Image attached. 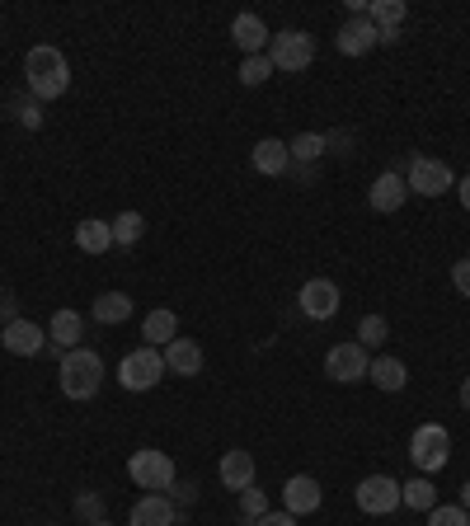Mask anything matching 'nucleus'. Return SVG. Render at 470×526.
<instances>
[{
  "label": "nucleus",
  "mask_w": 470,
  "mask_h": 526,
  "mask_svg": "<svg viewBox=\"0 0 470 526\" xmlns=\"http://www.w3.org/2000/svg\"><path fill=\"white\" fill-rule=\"evenodd\" d=\"M353 498H358V508L367 512V517H391V512L400 508V484H395L391 475H367V480H358Z\"/></svg>",
  "instance_id": "9"
},
{
  "label": "nucleus",
  "mask_w": 470,
  "mask_h": 526,
  "mask_svg": "<svg viewBox=\"0 0 470 526\" xmlns=\"http://www.w3.org/2000/svg\"><path fill=\"white\" fill-rule=\"evenodd\" d=\"M409 461H414L419 475H438L442 465L452 461V433H447L442 423L414 428V437H409Z\"/></svg>",
  "instance_id": "4"
},
{
  "label": "nucleus",
  "mask_w": 470,
  "mask_h": 526,
  "mask_svg": "<svg viewBox=\"0 0 470 526\" xmlns=\"http://www.w3.org/2000/svg\"><path fill=\"white\" fill-rule=\"evenodd\" d=\"M250 526H297V517H292L287 508H282V512H273V508H268L264 517H259V522H250Z\"/></svg>",
  "instance_id": "37"
},
{
  "label": "nucleus",
  "mask_w": 470,
  "mask_h": 526,
  "mask_svg": "<svg viewBox=\"0 0 470 526\" xmlns=\"http://www.w3.org/2000/svg\"><path fill=\"white\" fill-rule=\"evenodd\" d=\"M217 480L221 489H231V494H240V489H250L254 484V456L250 451H221V461H217Z\"/></svg>",
  "instance_id": "15"
},
{
  "label": "nucleus",
  "mask_w": 470,
  "mask_h": 526,
  "mask_svg": "<svg viewBox=\"0 0 470 526\" xmlns=\"http://www.w3.org/2000/svg\"><path fill=\"white\" fill-rule=\"evenodd\" d=\"M90 526H113V522H90Z\"/></svg>",
  "instance_id": "42"
},
{
  "label": "nucleus",
  "mask_w": 470,
  "mask_h": 526,
  "mask_svg": "<svg viewBox=\"0 0 470 526\" xmlns=\"http://www.w3.org/2000/svg\"><path fill=\"white\" fill-rule=\"evenodd\" d=\"M250 165H254L259 174H268V179H282V174L292 170V151H287V141L264 137V141H254Z\"/></svg>",
  "instance_id": "16"
},
{
  "label": "nucleus",
  "mask_w": 470,
  "mask_h": 526,
  "mask_svg": "<svg viewBox=\"0 0 470 526\" xmlns=\"http://www.w3.org/2000/svg\"><path fill=\"white\" fill-rule=\"evenodd\" d=\"M0 320H5V325L15 320V296H0Z\"/></svg>",
  "instance_id": "38"
},
{
  "label": "nucleus",
  "mask_w": 470,
  "mask_h": 526,
  "mask_svg": "<svg viewBox=\"0 0 470 526\" xmlns=\"http://www.w3.org/2000/svg\"><path fill=\"white\" fill-rule=\"evenodd\" d=\"M320 498H325V489H320V480H311V475H292V480L282 484V508L292 512V517L315 512L320 508Z\"/></svg>",
  "instance_id": "14"
},
{
  "label": "nucleus",
  "mask_w": 470,
  "mask_h": 526,
  "mask_svg": "<svg viewBox=\"0 0 470 526\" xmlns=\"http://www.w3.org/2000/svg\"><path fill=\"white\" fill-rule=\"evenodd\" d=\"M57 381H62L66 400H94L99 386H104V357L94 348H71V353H62Z\"/></svg>",
  "instance_id": "2"
},
{
  "label": "nucleus",
  "mask_w": 470,
  "mask_h": 526,
  "mask_svg": "<svg viewBox=\"0 0 470 526\" xmlns=\"http://www.w3.org/2000/svg\"><path fill=\"white\" fill-rule=\"evenodd\" d=\"M127 526H179V508L170 503V494H141Z\"/></svg>",
  "instance_id": "12"
},
{
  "label": "nucleus",
  "mask_w": 470,
  "mask_h": 526,
  "mask_svg": "<svg viewBox=\"0 0 470 526\" xmlns=\"http://www.w3.org/2000/svg\"><path fill=\"white\" fill-rule=\"evenodd\" d=\"M400 508H414V512H433L438 508V489L428 475H414L409 484H400Z\"/></svg>",
  "instance_id": "25"
},
{
  "label": "nucleus",
  "mask_w": 470,
  "mask_h": 526,
  "mask_svg": "<svg viewBox=\"0 0 470 526\" xmlns=\"http://www.w3.org/2000/svg\"><path fill=\"white\" fill-rule=\"evenodd\" d=\"M127 480L137 484V489H146V494H170V484L179 480V470H174V461L165 451L141 447L127 456Z\"/></svg>",
  "instance_id": "3"
},
{
  "label": "nucleus",
  "mask_w": 470,
  "mask_h": 526,
  "mask_svg": "<svg viewBox=\"0 0 470 526\" xmlns=\"http://www.w3.org/2000/svg\"><path fill=\"white\" fill-rule=\"evenodd\" d=\"M76 245L85 249V254H109L113 249V226L109 221H99V217H85L76 226Z\"/></svg>",
  "instance_id": "24"
},
{
  "label": "nucleus",
  "mask_w": 470,
  "mask_h": 526,
  "mask_svg": "<svg viewBox=\"0 0 470 526\" xmlns=\"http://www.w3.org/2000/svg\"><path fill=\"white\" fill-rule=\"evenodd\" d=\"M461 508L470 512V484H466V489H461Z\"/></svg>",
  "instance_id": "41"
},
{
  "label": "nucleus",
  "mask_w": 470,
  "mask_h": 526,
  "mask_svg": "<svg viewBox=\"0 0 470 526\" xmlns=\"http://www.w3.org/2000/svg\"><path fill=\"white\" fill-rule=\"evenodd\" d=\"M268 62L273 71H287V76H297L306 66L315 62V38L306 29H282L273 33V43H268Z\"/></svg>",
  "instance_id": "6"
},
{
  "label": "nucleus",
  "mask_w": 470,
  "mask_h": 526,
  "mask_svg": "<svg viewBox=\"0 0 470 526\" xmlns=\"http://www.w3.org/2000/svg\"><path fill=\"white\" fill-rule=\"evenodd\" d=\"M391 339V325H386V315H362L358 325V343L372 353V348H381V343Z\"/></svg>",
  "instance_id": "29"
},
{
  "label": "nucleus",
  "mask_w": 470,
  "mask_h": 526,
  "mask_svg": "<svg viewBox=\"0 0 470 526\" xmlns=\"http://www.w3.org/2000/svg\"><path fill=\"white\" fill-rule=\"evenodd\" d=\"M113 226V245H137L141 235H146V217H141V212H118V217L109 221Z\"/></svg>",
  "instance_id": "26"
},
{
  "label": "nucleus",
  "mask_w": 470,
  "mask_h": 526,
  "mask_svg": "<svg viewBox=\"0 0 470 526\" xmlns=\"http://www.w3.org/2000/svg\"><path fill=\"white\" fill-rule=\"evenodd\" d=\"M141 339H146V348H170L179 339V315L174 310H151L141 320Z\"/></svg>",
  "instance_id": "21"
},
{
  "label": "nucleus",
  "mask_w": 470,
  "mask_h": 526,
  "mask_svg": "<svg viewBox=\"0 0 470 526\" xmlns=\"http://www.w3.org/2000/svg\"><path fill=\"white\" fill-rule=\"evenodd\" d=\"M461 409H470V376L461 381Z\"/></svg>",
  "instance_id": "40"
},
{
  "label": "nucleus",
  "mask_w": 470,
  "mask_h": 526,
  "mask_svg": "<svg viewBox=\"0 0 470 526\" xmlns=\"http://www.w3.org/2000/svg\"><path fill=\"white\" fill-rule=\"evenodd\" d=\"M287 151H292V160H297V165H311V160H320V155L329 151L325 132H301V137L287 141Z\"/></svg>",
  "instance_id": "28"
},
{
  "label": "nucleus",
  "mask_w": 470,
  "mask_h": 526,
  "mask_svg": "<svg viewBox=\"0 0 470 526\" xmlns=\"http://www.w3.org/2000/svg\"><path fill=\"white\" fill-rule=\"evenodd\" d=\"M231 38H235V47L245 52V57H259V52H268V24L259 15H235L231 19Z\"/></svg>",
  "instance_id": "18"
},
{
  "label": "nucleus",
  "mask_w": 470,
  "mask_h": 526,
  "mask_svg": "<svg viewBox=\"0 0 470 526\" xmlns=\"http://www.w3.org/2000/svg\"><path fill=\"white\" fill-rule=\"evenodd\" d=\"M165 372L170 376H198L203 372V348L193 339H174L165 348Z\"/></svg>",
  "instance_id": "20"
},
{
  "label": "nucleus",
  "mask_w": 470,
  "mask_h": 526,
  "mask_svg": "<svg viewBox=\"0 0 470 526\" xmlns=\"http://www.w3.org/2000/svg\"><path fill=\"white\" fill-rule=\"evenodd\" d=\"M428 526H470V512L461 503H438L428 512Z\"/></svg>",
  "instance_id": "31"
},
{
  "label": "nucleus",
  "mask_w": 470,
  "mask_h": 526,
  "mask_svg": "<svg viewBox=\"0 0 470 526\" xmlns=\"http://www.w3.org/2000/svg\"><path fill=\"white\" fill-rule=\"evenodd\" d=\"M0 334H5V320H0Z\"/></svg>",
  "instance_id": "43"
},
{
  "label": "nucleus",
  "mask_w": 470,
  "mask_h": 526,
  "mask_svg": "<svg viewBox=\"0 0 470 526\" xmlns=\"http://www.w3.org/2000/svg\"><path fill=\"white\" fill-rule=\"evenodd\" d=\"M0 343H5L15 357H38L47 348V334L33 325V320H10V325H5V334H0Z\"/></svg>",
  "instance_id": "17"
},
{
  "label": "nucleus",
  "mask_w": 470,
  "mask_h": 526,
  "mask_svg": "<svg viewBox=\"0 0 470 526\" xmlns=\"http://www.w3.org/2000/svg\"><path fill=\"white\" fill-rule=\"evenodd\" d=\"M76 512L85 517V526H90V522H104V498H99V494H80V498H76Z\"/></svg>",
  "instance_id": "33"
},
{
  "label": "nucleus",
  "mask_w": 470,
  "mask_h": 526,
  "mask_svg": "<svg viewBox=\"0 0 470 526\" xmlns=\"http://www.w3.org/2000/svg\"><path fill=\"white\" fill-rule=\"evenodd\" d=\"M160 376H170V372H165V353H160V348H146V343L132 348V353L118 362V381H123V390H132V395L156 390Z\"/></svg>",
  "instance_id": "5"
},
{
  "label": "nucleus",
  "mask_w": 470,
  "mask_h": 526,
  "mask_svg": "<svg viewBox=\"0 0 470 526\" xmlns=\"http://www.w3.org/2000/svg\"><path fill=\"white\" fill-rule=\"evenodd\" d=\"M367 381H372L376 390H405L409 386V367L400 362V357H372V367H367Z\"/></svg>",
  "instance_id": "22"
},
{
  "label": "nucleus",
  "mask_w": 470,
  "mask_h": 526,
  "mask_svg": "<svg viewBox=\"0 0 470 526\" xmlns=\"http://www.w3.org/2000/svg\"><path fill=\"white\" fill-rule=\"evenodd\" d=\"M193 498H198V484H179V480L170 484V503H174V508H188Z\"/></svg>",
  "instance_id": "35"
},
{
  "label": "nucleus",
  "mask_w": 470,
  "mask_h": 526,
  "mask_svg": "<svg viewBox=\"0 0 470 526\" xmlns=\"http://www.w3.org/2000/svg\"><path fill=\"white\" fill-rule=\"evenodd\" d=\"M24 80H29V94L38 99V104L62 99L66 85H71V66H66L62 47H52V43L29 47V57H24Z\"/></svg>",
  "instance_id": "1"
},
{
  "label": "nucleus",
  "mask_w": 470,
  "mask_h": 526,
  "mask_svg": "<svg viewBox=\"0 0 470 526\" xmlns=\"http://www.w3.org/2000/svg\"><path fill=\"white\" fill-rule=\"evenodd\" d=\"M240 512H245V517H250V522H259V517H264L268 512V494L264 489H240Z\"/></svg>",
  "instance_id": "32"
},
{
  "label": "nucleus",
  "mask_w": 470,
  "mask_h": 526,
  "mask_svg": "<svg viewBox=\"0 0 470 526\" xmlns=\"http://www.w3.org/2000/svg\"><path fill=\"white\" fill-rule=\"evenodd\" d=\"M90 315H94V325H123L127 315H132V296L127 292H99Z\"/></svg>",
  "instance_id": "23"
},
{
  "label": "nucleus",
  "mask_w": 470,
  "mask_h": 526,
  "mask_svg": "<svg viewBox=\"0 0 470 526\" xmlns=\"http://www.w3.org/2000/svg\"><path fill=\"white\" fill-rule=\"evenodd\" d=\"M268 76H273L268 52H259V57H245V62H240V85H264Z\"/></svg>",
  "instance_id": "30"
},
{
  "label": "nucleus",
  "mask_w": 470,
  "mask_h": 526,
  "mask_svg": "<svg viewBox=\"0 0 470 526\" xmlns=\"http://www.w3.org/2000/svg\"><path fill=\"white\" fill-rule=\"evenodd\" d=\"M405 184L409 193H419V198H442L447 188H456V174L447 160H409V170H405Z\"/></svg>",
  "instance_id": "8"
},
{
  "label": "nucleus",
  "mask_w": 470,
  "mask_h": 526,
  "mask_svg": "<svg viewBox=\"0 0 470 526\" xmlns=\"http://www.w3.org/2000/svg\"><path fill=\"white\" fill-rule=\"evenodd\" d=\"M409 198V184H405V174L400 170H386V174H376L372 188H367V202H372V212H381V217H391V212H400Z\"/></svg>",
  "instance_id": "11"
},
{
  "label": "nucleus",
  "mask_w": 470,
  "mask_h": 526,
  "mask_svg": "<svg viewBox=\"0 0 470 526\" xmlns=\"http://www.w3.org/2000/svg\"><path fill=\"white\" fill-rule=\"evenodd\" d=\"M452 282H456V292L470 301V259H461V263H452Z\"/></svg>",
  "instance_id": "36"
},
{
  "label": "nucleus",
  "mask_w": 470,
  "mask_h": 526,
  "mask_svg": "<svg viewBox=\"0 0 470 526\" xmlns=\"http://www.w3.org/2000/svg\"><path fill=\"white\" fill-rule=\"evenodd\" d=\"M405 0H372V5H367V19H372L376 29H400V24H405Z\"/></svg>",
  "instance_id": "27"
},
{
  "label": "nucleus",
  "mask_w": 470,
  "mask_h": 526,
  "mask_svg": "<svg viewBox=\"0 0 470 526\" xmlns=\"http://www.w3.org/2000/svg\"><path fill=\"white\" fill-rule=\"evenodd\" d=\"M456 193H461V207H466V212H470V174H466V179H461V184H456Z\"/></svg>",
  "instance_id": "39"
},
{
  "label": "nucleus",
  "mask_w": 470,
  "mask_h": 526,
  "mask_svg": "<svg viewBox=\"0 0 470 526\" xmlns=\"http://www.w3.org/2000/svg\"><path fill=\"white\" fill-rule=\"evenodd\" d=\"M376 43H381V33H376V24L367 15H353L344 29H339V38H334V47H339L344 57H367Z\"/></svg>",
  "instance_id": "13"
},
{
  "label": "nucleus",
  "mask_w": 470,
  "mask_h": 526,
  "mask_svg": "<svg viewBox=\"0 0 470 526\" xmlns=\"http://www.w3.org/2000/svg\"><path fill=\"white\" fill-rule=\"evenodd\" d=\"M15 118H19L24 127H38V123H43V109H38V99H33V94L15 104Z\"/></svg>",
  "instance_id": "34"
},
{
  "label": "nucleus",
  "mask_w": 470,
  "mask_h": 526,
  "mask_svg": "<svg viewBox=\"0 0 470 526\" xmlns=\"http://www.w3.org/2000/svg\"><path fill=\"white\" fill-rule=\"evenodd\" d=\"M80 339H85V320H80L76 310H57V315H52V329H47V348L71 353V348H80Z\"/></svg>",
  "instance_id": "19"
},
{
  "label": "nucleus",
  "mask_w": 470,
  "mask_h": 526,
  "mask_svg": "<svg viewBox=\"0 0 470 526\" xmlns=\"http://www.w3.org/2000/svg\"><path fill=\"white\" fill-rule=\"evenodd\" d=\"M297 301H301V315H306V320H334L344 296H339V287H334L329 278H311L306 287H301Z\"/></svg>",
  "instance_id": "10"
},
{
  "label": "nucleus",
  "mask_w": 470,
  "mask_h": 526,
  "mask_svg": "<svg viewBox=\"0 0 470 526\" xmlns=\"http://www.w3.org/2000/svg\"><path fill=\"white\" fill-rule=\"evenodd\" d=\"M367 367H372V357H367V348H362L358 339L334 343V348L325 353V376L329 381H339V386H358V381H367Z\"/></svg>",
  "instance_id": "7"
}]
</instances>
